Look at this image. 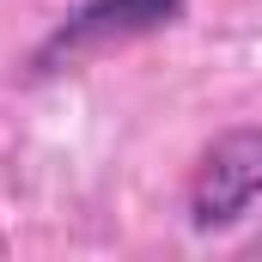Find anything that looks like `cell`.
Here are the masks:
<instances>
[{"instance_id":"6da1fadb","label":"cell","mask_w":262,"mask_h":262,"mask_svg":"<svg viewBox=\"0 0 262 262\" xmlns=\"http://www.w3.org/2000/svg\"><path fill=\"white\" fill-rule=\"evenodd\" d=\"M262 195V134H226L207 146L195 183H189V207H195L201 226H226L238 220L250 201Z\"/></svg>"},{"instance_id":"7a4b0ae2","label":"cell","mask_w":262,"mask_h":262,"mask_svg":"<svg viewBox=\"0 0 262 262\" xmlns=\"http://www.w3.org/2000/svg\"><path fill=\"white\" fill-rule=\"evenodd\" d=\"M171 12H177V0H98V6H85L61 37H55V49L98 43V37H110V31H116V37H134V31L171 25Z\"/></svg>"}]
</instances>
